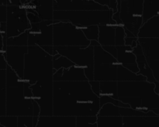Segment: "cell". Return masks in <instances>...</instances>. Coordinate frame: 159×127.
Instances as JSON below:
<instances>
[{
  "label": "cell",
  "instance_id": "cell-1",
  "mask_svg": "<svg viewBox=\"0 0 159 127\" xmlns=\"http://www.w3.org/2000/svg\"><path fill=\"white\" fill-rule=\"evenodd\" d=\"M53 116L66 117L97 116L99 97L89 81H54Z\"/></svg>",
  "mask_w": 159,
  "mask_h": 127
},
{
  "label": "cell",
  "instance_id": "cell-2",
  "mask_svg": "<svg viewBox=\"0 0 159 127\" xmlns=\"http://www.w3.org/2000/svg\"><path fill=\"white\" fill-rule=\"evenodd\" d=\"M53 56L38 46H28L25 55L23 80L30 85L37 82L54 81Z\"/></svg>",
  "mask_w": 159,
  "mask_h": 127
},
{
  "label": "cell",
  "instance_id": "cell-3",
  "mask_svg": "<svg viewBox=\"0 0 159 127\" xmlns=\"http://www.w3.org/2000/svg\"><path fill=\"white\" fill-rule=\"evenodd\" d=\"M155 84L148 81L118 82L119 98H138L142 101L141 111H152L159 115V95L155 91Z\"/></svg>",
  "mask_w": 159,
  "mask_h": 127
},
{
  "label": "cell",
  "instance_id": "cell-4",
  "mask_svg": "<svg viewBox=\"0 0 159 127\" xmlns=\"http://www.w3.org/2000/svg\"><path fill=\"white\" fill-rule=\"evenodd\" d=\"M113 11H54V22H66L78 27H87L91 26H117L113 20Z\"/></svg>",
  "mask_w": 159,
  "mask_h": 127
},
{
  "label": "cell",
  "instance_id": "cell-5",
  "mask_svg": "<svg viewBox=\"0 0 159 127\" xmlns=\"http://www.w3.org/2000/svg\"><path fill=\"white\" fill-rule=\"evenodd\" d=\"M54 46H81L86 48L90 46L82 29L66 22H58L53 25Z\"/></svg>",
  "mask_w": 159,
  "mask_h": 127
},
{
  "label": "cell",
  "instance_id": "cell-6",
  "mask_svg": "<svg viewBox=\"0 0 159 127\" xmlns=\"http://www.w3.org/2000/svg\"><path fill=\"white\" fill-rule=\"evenodd\" d=\"M54 50L69 59L75 66L83 68L89 81H94V47L54 46Z\"/></svg>",
  "mask_w": 159,
  "mask_h": 127
},
{
  "label": "cell",
  "instance_id": "cell-7",
  "mask_svg": "<svg viewBox=\"0 0 159 127\" xmlns=\"http://www.w3.org/2000/svg\"><path fill=\"white\" fill-rule=\"evenodd\" d=\"M120 64L101 46L94 47V81H117V68Z\"/></svg>",
  "mask_w": 159,
  "mask_h": 127
},
{
  "label": "cell",
  "instance_id": "cell-8",
  "mask_svg": "<svg viewBox=\"0 0 159 127\" xmlns=\"http://www.w3.org/2000/svg\"><path fill=\"white\" fill-rule=\"evenodd\" d=\"M143 6L144 0H121L120 2V17L124 27L137 37L143 26Z\"/></svg>",
  "mask_w": 159,
  "mask_h": 127
},
{
  "label": "cell",
  "instance_id": "cell-9",
  "mask_svg": "<svg viewBox=\"0 0 159 127\" xmlns=\"http://www.w3.org/2000/svg\"><path fill=\"white\" fill-rule=\"evenodd\" d=\"M54 20L31 24L28 33V46H54Z\"/></svg>",
  "mask_w": 159,
  "mask_h": 127
},
{
  "label": "cell",
  "instance_id": "cell-10",
  "mask_svg": "<svg viewBox=\"0 0 159 127\" xmlns=\"http://www.w3.org/2000/svg\"><path fill=\"white\" fill-rule=\"evenodd\" d=\"M53 84L54 81L37 82L30 85L33 100L40 107V116H53Z\"/></svg>",
  "mask_w": 159,
  "mask_h": 127
},
{
  "label": "cell",
  "instance_id": "cell-11",
  "mask_svg": "<svg viewBox=\"0 0 159 127\" xmlns=\"http://www.w3.org/2000/svg\"><path fill=\"white\" fill-rule=\"evenodd\" d=\"M138 43L142 47L154 77L159 82V38H138Z\"/></svg>",
  "mask_w": 159,
  "mask_h": 127
},
{
  "label": "cell",
  "instance_id": "cell-12",
  "mask_svg": "<svg viewBox=\"0 0 159 127\" xmlns=\"http://www.w3.org/2000/svg\"><path fill=\"white\" fill-rule=\"evenodd\" d=\"M54 11H91L110 10L107 6H101L94 0H55Z\"/></svg>",
  "mask_w": 159,
  "mask_h": 127
},
{
  "label": "cell",
  "instance_id": "cell-13",
  "mask_svg": "<svg viewBox=\"0 0 159 127\" xmlns=\"http://www.w3.org/2000/svg\"><path fill=\"white\" fill-rule=\"evenodd\" d=\"M22 3L23 8L33 9L42 20H54V0H33Z\"/></svg>",
  "mask_w": 159,
  "mask_h": 127
},
{
  "label": "cell",
  "instance_id": "cell-14",
  "mask_svg": "<svg viewBox=\"0 0 159 127\" xmlns=\"http://www.w3.org/2000/svg\"><path fill=\"white\" fill-rule=\"evenodd\" d=\"M117 49V61L128 69L131 72L138 74L139 73L138 64L136 62V56L133 53V48L130 46H116Z\"/></svg>",
  "mask_w": 159,
  "mask_h": 127
},
{
  "label": "cell",
  "instance_id": "cell-15",
  "mask_svg": "<svg viewBox=\"0 0 159 127\" xmlns=\"http://www.w3.org/2000/svg\"><path fill=\"white\" fill-rule=\"evenodd\" d=\"M37 127H76L75 117L40 116Z\"/></svg>",
  "mask_w": 159,
  "mask_h": 127
},
{
  "label": "cell",
  "instance_id": "cell-16",
  "mask_svg": "<svg viewBox=\"0 0 159 127\" xmlns=\"http://www.w3.org/2000/svg\"><path fill=\"white\" fill-rule=\"evenodd\" d=\"M133 53L136 56V62L138 64V68H139V73L138 74L144 76L147 78V81L155 84L157 81L154 77L153 72L148 64L145 56L143 53L142 47L139 43H138V46L133 49Z\"/></svg>",
  "mask_w": 159,
  "mask_h": 127
},
{
  "label": "cell",
  "instance_id": "cell-17",
  "mask_svg": "<svg viewBox=\"0 0 159 127\" xmlns=\"http://www.w3.org/2000/svg\"><path fill=\"white\" fill-rule=\"evenodd\" d=\"M54 81H87L83 68L78 66H73L68 69L63 70L61 76L53 79Z\"/></svg>",
  "mask_w": 159,
  "mask_h": 127
},
{
  "label": "cell",
  "instance_id": "cell-18",
  "mask_svg": "<svg viewBox=\"0 0 159 127\" xmlns=\"http://www.w3.org/2000/svg\"><path fill=\"white\" fill-rule=\"evenodd\" d=\"M116 26L110 25L99 26L98 41L101 46H116Z\"/></svg>",
  "mask_w": 159,
  "mask_h": 127
},
{
  "label": "cell",
  "instance_id": "cell-19",
  "mask_svg": "<svg viewBox=\"0 0 159 127\" xmlns=\"http://www.w3.org/2000/svg\"><path fill=\"white\" fill-rule=\"evenodd\" d=\"M138 38H159V15L143 24L138 33Z\"/></svg>",
  "mask_w": 159,
  "mask_h": 127
},
{
  "label": "cell",
  "instance_id": "cell-20",
  "mask_svg": "<svg viewBox=\"0 0 159 127\" xmlns=\"http://www.w3.org/2000/svg\"><path fill=\"white\" fill-rule=\"evenodd\" d=\"M126 81H147V78L141 74L131 72L120 64L117 68V82Z\"/></svg>",
  "mask_w": 159,
  "mask_h": 127
},
{
  "label": "cell",
  "instance_id": "cell-21",
  "mask_svg": "<svg viewBox=\"0 0 159 127\" xmlns=\"http://www.w3.org/2000/svg\"><path fill=\"white\" fill-rule=\"evenodd\" d=\"M159 15V0H144L143 6V24L153 17Z\"/></svg>",
  "mask_w": 159,
  "mask_h": 127
},
{
  "label": "cell",
  "instance_id": "cell-22",
  "mask_svg": "<svg viewBox=\"0 0 159 127\" xmlns=\"http://www.w3.org/2000/svg\"><path fill=\"white\" fill-rule=\"evenodd\" d=\"M117 86V81L100 82V94H99V96H110V97L113 98V99L118 100Z\"/></svg>",
  "mask_w": 159,
  "mask_h": 127
},
{
  "label": "cell",
  "instance_id": "cell-23",
  "mask_svg": "<svg viewBox=\"0 0 159 127\" xmlns=\"http://www.w3.org/2000/svg\"><path fill=\"white\" fill-rule=\"evenodd\" d=\"M98 127H124L123 117H101L97 116Z\"/></svg>",
  "mask_w": 159,
  "mask_h": 127
},
{
  "label": "cell",
  "instance_id": "cell-24",
  "mask_svg": "<svg viewBox=\"0 0 159 127\" xmlns=\"http://www.w3.org/2000/svg\"><path fill=\"white\" fill-rule=\"evenodd\" d=\"M73 66H75L74 64L67 57L61 56L59 54L53 56V68H54V73L61 68L68 69Z\"/></svg>",
  "mask_w": 159,
  "mask_h": 127
},
{
  "label": "cell",
  "instance_id": "cell-25",
  "mask_svg": "<svg viewBox=\"0 0 159 127\" xmlns=\"http://www.w3.org/2000/svg\"><path fill=\"white\" fill-rule=\"evenodd\" d=\"M97 116L101 117H117L120 116V107L116 106L113 104L107 103L101 107Z\"/></svg>",
  "mask_w": 159,
  "mask_h": 127
},
{
  "label": "cell",
  "instance_id": "cell-26",
  "mask_svg": "<svg viewBox=\"0 0 159 127\" xmlns=\"http://www.w3.org/2000/svg\"><path fill=\"white\" fill-rule=\"evenodd\" d=\"M80 28V27H79ZM84 35L89 41L99 40V26H91L87 27H81Z\"/></svg>",
  "mask_w": 159,
  "mask_h": 127
},
{
  "label": "cell",
  "instance_id": "cell-27",
  "mask_svg": "<svg viewBox=\"0 0 159 127\" xmlns=\"http://www.w3.org/2000/svg\"><path fill=\"white\" fill-rule=\"evenodd\" d=\"M125 28L122 26H116V46H124L125 44Z\"/></svg>",
  "mask_w": 159,
  "mask_h": 127
},
{
  "label": "cell",
  "instance_id": "cell-28",
  "mask_svg": "<svg viewBox=\"0 0 159 127\" xmlns=\"http://www.w3.org/2000/svg\"><path fill=\"white\" fill-rule=\"evenodd\" d=\"M99 103H100V108L107 103L113 104V105L118 107H120V102L119 100H116V99H113V98L110 97V96L106 95L99 96Z\"/></svg>",
  "mask_w": 159,
  "mask_h": 127
},
{
  "label": "cell",
  "instance_id": "cell-29",
  "mask_svg": "<svg viewBox=\"0 0 159 127\" xmlns=\"http://www.w3.org/2000/svg\"><path fill=\"white\" fill-rule=\"evenodd\" d=\"M89 84L91 85L92 90L93 91V92L99 97V94H100V82L93 81H89Z\"/></svg>",
  "mask_w": 159,
  "mask_h": 127
},
{
  "label": "cell",
  "instance_id": "cell-30",
  "mask_svg": "<svg viewBox=\"0 0 159 127\" xmlns=\"http://www.w3.org/2000/svg\"><path fill=\"white\" fill-rule=\"evenodd\" d=\"M104 50L107 51L110 54H111L113 57H114L116 59L117 57V49L116 46H102Z\"/></svg>",
  "mask_w": 159,
  "mask_h": 127
},
{
  "label": "cell",
  "instance_id": "cell-31",
  "mask_svg": "<svg viewBox=\"0 0 159 127\" xmlns=\"http://www.w3.org/2000/svg\"><path fill=\"white\" fill-rule=\"evenodd\" d=\"M138 41V37H125V46H132L134 42Z\"/></svg>",
  "mask_w": 159,
  "mask_h": 127
},
{
  "label": "cell",
  "instance_id": "cell-32",
  "mask_svg": "<svg viewBox=\"0 0 159 127\" xmlns=\"http://www.w3.org/2000/svg\"><path fill=\"white\" fill-rule=\"evenodd\" d=\"M90 46L95 47V46H100V44H99V41H97V40H93V41H90Z\"/></svg>",
  "mask_w": 159,
  "mask_h": 127
},
{
  "label": "cell",
  "instance_id": "cell-33",
  "mask_svg": "<svg viewBox=\"0 0 159 127\" xmlns=\"http://www.w3.org/2000/svg\"><path fill=\"white\" fill-rule=\"evenodd\" d=\"M125 34H126V37H135V36L131 32H130V31L127 30V29H125Z\"/></svg>",
  "mask_w": 159,
  "mask_h": 127
},
{
  "label": "cell",
  "instance_id": "cell-34",
  "mask_svg": "<svg viewBox=\"0 0 159 127\" xmlns=\"http://www.w3.org/2000/svg\"><path fill=\"white\" fill-rule=\"evenodd\" d=\"M158 95H159V94H158Z\"/></svg>",
  "mask_w": 159,
  "mask_h": 127
}]
</instances>
